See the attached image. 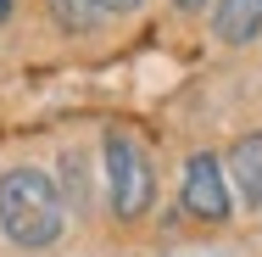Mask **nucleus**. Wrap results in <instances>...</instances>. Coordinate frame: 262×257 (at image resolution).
<instances>
[{
  "label": "nucleus",
  "instance_id": "1",
  "mask_svg": "<svg viewBox=\"0 0 262 257\" xmlns=\"http://www.w3.org/2000/svg\"><path fill=\"white\" fill-rule=\"evenodd\" d=\"M61 224H67V202H61V185L39 168H6L0 173V229L11 246L23 252H39L61 241Z\"/></svg>",
  "mask_w": 262,
  "mask_h": 257
},
{
  "label": "nucleus",
  "instance_id": "2",
  "mask_svg": "<svg viewBox=\"0 0 262 257\" xmlns=\"http://www.w3.org/2000/svg\"><path fill=\"white\" fill-rule=\"evenodd\" d=\"M101 151H106L112 212H117V218H145L151 202H157V173H151L145 146H140L128 129H106V134H101Z\"/></svg>",
  "mask_w": 262,
  "mask_h": 257
},
{
  "label": "nucleus",
  "instance_id": "3",
  "mask_svg": "<svg viewBox=\"0 0 262 257\" xmlns=\"http://www.w3.org/2000/svg\"><path fill=\"white\" fill-rule=\"evenodd\" d=\"M184 207L201 224H223L229 218V185H223V162L212 151H195L184 168Z\"/></svg>",
  "mask_w": 262,
  "mask_h": 257
},
{
  "label": "nucleus",
  "instance_id": "4",
  "mask_svg": "<svg viewBox=\"0 0 262 257\" xmlns=\"http://www.w3.org/2000/svg\"><path fill=\"white\" fill-rule=\"evenodd\" d=\"M212 34H217L223 45H251L262 34V0H217Z\"/></svg>",
  "mask_w": 262,
  "mask_h": 257
},
{
  "label": "nucleus",
  "instance_id": "5",
  "mask_svg": "<svg viewBox=\"0 0 262 257\" xmlns=\"http://www.w3.org/2000/svg\"><path fill=\"white\" fill-rule=\"evenodd\" d=\"M229 173H234L240 196L262 212V134H240L229 146Z\"/></svg>",
  "mask_w": 262,
  "mask_h": 257
},
{
  "label": "nucleus",
  "instance_id": "6",
  "mask_svg": "<svg viewBox=\"0 0 262 257\" xmlns=\"http://www.w3.org/2000/svg\"><path fill=\"white\" fill-rule=\"evenodd\" d=\"M61 185H67V190H61L67 207H78V212L90 207V173H84V156H78V151L61 156Z\"/></svg>",
  "mask_w": 262,
  "mask_h": 257
},
{
  "label": "nucleus",
  "instance_id": "7",
  "mask_svg": "<svg viewBox=\"0 0 262 257\" xmlns=\"http://www.w3.org/2000/svg\"><path fill=\"white\" fill-rule=\"evenodd\" d=\"M95 6H101V11H112V17H117V11H134L140 0H95Z\"/></svg>",
  "mask_w": 262,
  "mask_h": 257
},
{
  "label": "nucleus",
  "instance_id": "8",
  "mask_svg": "<svg viewBox=\"0 0 262 257\" xmlns=\"http://www.w3.org/2000/svg\"><path fill=\"white\" fill-rule=\"evenodd\" d=\"M173 6H179V11H201L207 0H173Z\"/></svg>",
  "mask_w": 262,
  "mask_h": 257
},
{
  "label": "nucleus",
  "instance_id": "9",
  "mask_svg": "<svg viewBox=\"0 0 262 257\" xmlns=\"http://www.w3.org/2000/svg\"><path fill=\"white\" fill-rule=\"evenodd\" d=\"M6 17H11V0H0V23H6Z\"/></svg>",
  "mask_w": 262,
  "mask_h": 257
}]
</instances>
